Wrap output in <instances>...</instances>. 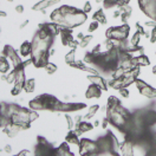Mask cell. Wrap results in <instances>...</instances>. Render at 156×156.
<instances>
[{
	"label": "cell",
	"mask_w": 156,
	"mask_h": 156,
	"mask_svg": "<svg viewBox=\"0 0 156 156\" xmlns=\"http://www.w3.org/2000/svg\"><path fill=\"white\" fill-rule=\"evenodd\" d=\"M87 13L71 6H62L51 13V21L64 27H77L87 21Z\"/></svg>",
	"instance_id": "1"
},
{
	"label": "cell",
	"mask_w": 156,
	"mask_h": 156,
	"mask_svg": "<svg viewBox=\"0 0 156 156\" xmlns=\"http://www.w3.org/2000/svg\"><path fill=\"white\" fill-rule=\"evenodd\" d=\"M79 154L80 155H98V146L97 142H94L89 138L80 140L79 143Z\"/></svg>",
	"instance_id": "2"
},
{
	"label": "cell",
	"mask_w": 156,
	"mask_h": 156,
	"mask_svg": "<svg viewBox=\"0 0 156 156\" xmlns=\"http://www.w3.org/2000/svg\"><path fill=\"white\" fill-rule=\"evenodd\" d=\"M130 27L127 24L118 26V27H110L107 31V37L109 39H114V40H123L128 38Z\"/></svg>",
	"instance_id": "3"
},
{
	"label": "cell",
	"mask_w": 156,
	"mask_h": 156,
	"mask_svg": "<svg viewBox=\"0 0 156 156\" xmlns=\"http://www.w3.org/2000/svg\"><path fill=\"white\" fill-rule=\"evenodd\" d=\"M2 55H5L7 58L10 59L11 62H12V64L14 65V68H17V66H19V65L23 64V62H21V59L19 58L18 53L16 52V50L13 49L11 45H6V46H5Z\"/></svg>",
	"instance_id": "4"
},
{
	"label": "cell",
	"mask_w": 156,
	"mask_h": 156,
	"mask_svg": "<svg viewBox=\"0 0 156 156\" xmlns=\"http://www.w3.org/2000/svg\"><path fill=\"white\" fill-rule=\"evenodd\" d=\"M88 79L92 84L98 85L102 90H104V91L108 90V87H109L108 85V82L103 77H101L99 75H90V76H88Z\"/></svg>",
	"instance_id": "5"
},
{
	"label": "cell",
	"mask_w": 156,
	"mask_h": 156,
	"mask_svg": "<svg viewBox=\"0 0 156 156\" xmlns=\"http://www.w3.org/2000/svg\"><path fill=\"white\" fill-rule=\"evenodd\" d=\"M60 37H62V43L64 46H69L70 41L73 39L72 37V33H71V30L70 27H64V26H60Z\"/></svg>",
	"instance_id": "6"
},
{
	"label": "cell",
	"mask_w": 156,
	"mask_h": 156,
	"mask_svg": "<svg viewBox=\"0 0 156 156\" xmlns=\"http://www.w3.org/2000/svg\"><path fill=\"white\" fill-rule=\"evenodd\" d=\"M102 91H103V90L99 88L98 85H96V84H91V85L88 88V90H87V92H85V97L87 98H98V97H101Z\"/></svg>",
	"instance_id": "7"
},
{
	"label": "cell",
	"mask_w": 156,
	"mask_h": 156,
	"mask_svg": "<svg viewBox=\"0 0 156 156\" xmlns=\"http://www.w3.org/2000/svg\"><path fill=\"white\" fill-rule=\"evenodd\" d=\"M59 0H40L38 4H36L33 6V10L34 11H45L48 7L52 6V5H56Z\"/></svg>",
	"instance_id": "8"
},
{
	"label": "cell",
	"mask_w": 156,
	"mask_h": 156,
	"mask_svg": "<svg viewBox=\"0 0 156 156\" xmlns=\"http://www.w3.org/2000/svg\"><path fill=\"white\" fill-rule=\"evenodd\" d=\"M133 142L129 141V140H124L123 144L119 147V150L122 153V155L124 156H131L134 154V150H133Z\"/></svg>",
	"instance_id": "9"
},
{
	"label": "cell",
	"mask_w": 156,
	"mask_h": 156,
	"mask_svg": "<svg viewBox=\"0 0 156 156\" xmlns=\"http://www.w3.org/2000/svg\"><path fill=\"white\" fill-rule=\"evenodd\" d=\"M56 155L57 156H72L73 154L70 151L68 142H65V143H62V144L56 149Z\"/></svg>",
	"instance_id": "10"
},
{
	"label": "cell",
	"mask_w": 156,
	"mask_h": 156,
	"mask_svg": "<svg viewBox=\"0 0 156 156\" xmlns=\"http://www.w3.org/2000/svg\"><path fill=\"white\" fill-rule=\"evenodd\" d=\"M140 92H141V95L144 96V97L156 98V89H154L153 87H150V85H148V84H147L144 88L141 89Z\"/></svg>",
	"instance_id": "11"
},
{
	"label": "cell",
	"mask_w": 156,
	"mask_h": 156,
	"mask_svg": "<svg viewBox=\"0 0 156 156\" xmlns=\"http://www.w3.org/2000/svg\"><path fill=\"white\" fill-rule=\"evenodd\" d=\"M65 141L68 142L69 144H76V146H79L80 141L78 140V135L75 133V130H70L69 134L65 137Z\"/></svg>",
	"instance_id": "12"
},
{
	"label": "cell",
	"mask_w": 156,
	"mask_h": 156,
	"mask_svg": "<svg viewBox=\"0 0 156 156\" xmlns=\"http://www.w3.org/2000/svg\"><path fill=\"white\" fill-rule=\"evenodd\" d=\"M20 55L24 57H27L29 55H32V43L30 41H24L23 45L20 46Z\"/></svg>",
	"instance_id": "13"
},
{
	"label": "cell",
	"mask_w": 156,
	"mask_h": 156,
	"mask_svg": "<svg viewBox=\"0 0 156 156\" xmlns=\"http://www.w3.org/2000/svg\"><path fill=\"white\" fill-rule=\"evenodd\" d=\"M121 105V102L119 99L115 96H111L108 99V105H107V110H116L117 108Z\"/></svg>",
	"instance_id": "14"
},
{
	"label": "cell",
	"mask_w": 156,
	"mask_h": 156,
	"mask_svg": "<svg viewBox=\"0 0 156 156\" xmlns=\"http://www.w3.org/2000/svg\"><path fill=\"white\" fill-rule=\"evenodd\" d=\"M9 69H10L9 58L5 55H2L1 58H0V71H1V73H5V72L9 71Z\"/></svg>",
	"instance_id": "15"
},
{
	"label": "cell",
	"mask_w": 156,
	"mask_h": 156,
	"mask_svg": "<svg viewBox=\"0 0 156 156\" xmlns=\"http://www.w3.org/2000/svg\"><path fill=\"white\" fill-rule=\"evenodd\" d=\"M103 4H104L105 9H110V7H114V6L121 7L124 4V0H104Z\"/></svg>",
	"instance_id": "16"
},
{
	"label": "cell",
	"mask_w": 156,
	"mask_h": 156,
	"mask_svg": "<svg viewBox=\"0 0 156 156\" xmlns=\"http://www.w3.org/2000/svg\"><path fill=\"white\" fill-rule=\"evenodd\" d=\"M94 20L98 21L99 24H107V18H105V14H104L103 10H98L94 14Z\"/></svg>",
	"instance_id": "17"
},
{
	"label": "cell",
	"mask_w": 156,
	"mask_h": 156,
	"mask_svg": "<svg viewBox=\"0 0 156 156\" xmlns=\"http://www.w3.org/2000/svg\"><path fill=\"white\" fill-rule=\"evenodd\" d=\"M34 87H36V80H34V79H29V80H26L25 84H24V90H25L27 94H31V92H33Z\"/></svg>",
	"instance_id": "18"
},
{
	"label": "cell",
	"mask_w": 156,
	"mask_h": 156,
	"mask_svg": "<svg viewBox=\"0 0 156 156\" xmlns=\"http://www.w3.org/2000/svg\"><path fill=\"white\" fill-rule=\"evenodd\" d=\"M136 62H137V64H138V66H148V65L150 64V62H149V59H148V57H147L146 55H140V56H137Z\"/></svg>",
	"instance_id": "19"
},
{
	"label": "cell",
	"mask_w": 156,
	"mask_h": 156,
	"mask_svg": "<svg viewBox=\"0 0 156 156\" xmlns=\"http://www.w3.org/2000/svg\"><path fill=\"white\" fill-rule=\"evenodd\" d=\"M75 55H76V50H71L70 52H69L68 55L65 56V62L68 63V64H71V63H73L75 62Z\"/></svg>",
	"instance_id": "20"
},
{
	"label": "cell",
	"mask_w": 156,
	"mask_h": 156,
	"mask_svg": "<svg viewBox=\"0 0 156 156\" xmlns=\"http://www.w3.org/2000/svg\"><path fill=\"white\" fill-rule=\"evenodd\" d=\"M99 109L98 105H94V107H91L89 109V112L84 116V119H89V118H91V117H94V115L97 112V110Z\"/></svg>",
	"instance_id": "21"
},
{
	"label": "cell",
	"mask_w": 156,
	"mask_h": 156,
	"mask_svg": "<svg viewBox=\"0 0 156 156\" xmlns=\"http://www.w3.org/2000/svg\"><path fill=\"white\" fill-rule=\"evenodd\" d=\"M45 70H46V72H48L49 75H52V73H55V72L57 71V66H56V64H53V63H48L46 66H45Z\"/></svg>",
	"instance_id": "22"
},
{
	"label": "cell",
	"mask_w": 156,
	"mask_h": 156,
	"mask_svg": "<svg viewBox=\"0 0 156 156\" xmlns=\"http://www.w3.org/2000/svg\"><path fill=\"white\" fill-rule=\"evenodd\" d=\"M16 78H17V70L14 69L12 72L9 73V76H6V82L7 83H14L16 82Z\"/></svg>",
	"instance_id": "23"
},
{
	"label": "cell",
	"mask_w": 156,
	"mask_h": 156,
	"mask_svg": "<svg viewBox=\"0 0 156 156\" xmlns=\"http://www.w3.org/2000/svg\"><path fill=\"white\" fill-rule=\"evenodd\" d=\"M141 36H142V33L140 32V31H137L136 33L133 36V38H131V44L133 45H138L140 44V40H141Z\"/></svg>",
	"instance_id": "24"
},
{
	"label": "cell",
	"mask_w": 156,
	"mask_h": 156,
	"mask_svg": "<svg viewBox=\"0 0 156 156\" xmlns=\"http://www.w3.org/2000/svg\"><path fill=\"white\" fill-rule=\"evenodd\" d=\"M91 40H92V36H84V38L82 39L80 43H79V46H82V48H87Z\"/></svg>",
	"instance_id": "25"
},
{
	"label": "cell",
	"mask_w": 156,
	"mask_h": 156,
	"mask_svg": "<svg viewBox=\"0 0 156 156\" xmlns=\"http://www.w3.org/2000/svg\"><path fill=\"white\" fill-rule=\"evenodd\" d=\"M65 119H66V123H68V128L70 130H72L73 127H75V123H76V122L72 119V117L70 116V115H65Z\"/></svg>",
	"instance_id": "26"
},
{
	"label": "cell",
	"mask_w": 156,
	"mask_h": 156,
	"mask_svg": "<svg viewBox=\"0 0 156 156\" xmlns=\"http://www.w3.org/2000/svg\"><path fill=\"white\" fill-rule=\"evenodd\" d=\"M135 84H136V87H137V89H138V90H141V89L144 88V87L147 85L146 82H143L142 79H138V78H136V79H135Z\"/></svg>",
	"instance_id": "27"
},
{
	"label": "cell",
	"mask_w": 156,
	"mask_h": 156,
	"mask_svg": "<svg viewBox=\"0 0 156 156\" xmlns=\"http://www.w3.org/2000/svg\"><path fill=\"white\" fill-rule=\"evenodd\" d=\"M98 25H99V23L96 21V20H94L91 24H90V26H89V31L90 32H92V31H96L98 29Z\"/></svg>",
	"instance_id": "28"
},
{
	"label": "cell",
	"mask_w": 156,
	"mask_h": 156,
	"mask_svg": "<svg viewBox=\"0 0 156 156\" xmlns=\"http://www.w3.org/2000/svg\"><path fill=\"white\" fill-rule=\"evenodd\" d=\"M130 14H131V13H129V12H122V14H121V19H122V21H123L124 24H127V21L129 20Z\"/></svg>",
	"instance_id": "29"
},
{
	"label": "cell",
	"mask_w": 156,
	"mask_h": 156,
	"mask_svg": "<svg viewBox=\"0 0 156 156\" xmlns=\"http://www.w3.org/2000/svg\"><path fill=\"white\" fill-rule=\"evenodd\" d=\"M119 94L122 95V97H124V98L129 97V91H128L127 88H121V89H119Z\"/></svg>",
	"instance_id": "30"
},
{
	"label": "cell",
	"mask_w": 156,
	"mask_h": 156,
	"mask_svg": "<svg viewBox=\"0 0 156 156\" xmlns=\"http://www.w3.org/2000/svg\"><path fill=\"white\" fill-rule=\"evenodd\" d=\"M150 41H151V43H155L156 41V25L154 26L153 31L150 32Z\"/></svg>",
	"instance_id": "31"
},
{
	"label": "cell",
	"mask_w": 156,
	"mask_h": 156,
	"mask_svg": "<svg viewBox=\"0 0 156 156\" xmlns=\"http://www.w3.org/2000/svg\"><path fill=\"white\" fill-rule=\"evenodd\" d=\"M79 45V43H78L76 39H72L71 41H70V44H69V46L71 48V49H73V50H76L77 49V46Z\"/></svg>",
	"instance_id": "32"
},
{
	"label": "cell",
	"mask_w": 156,
	"mask_h": 156,
	"mask_svg": "<svg viewBox=\"0 0 156 156\" xmlns=\"http://www.w3.org/2000/svg\"><path fill=\"white\" fill-rule=\"evenodd\" d=\"M83 11H84L85 13H89V12L91 11V4H90V1H87V2L84 4V7H83Z\"/></svg>",
	"instance_id": "33"
},
{
	"label": "cell",
	"mask_w": 156,
	"mask_h": 156,
	"mask_svg": "<svg viewBox=\"0 0 156 156\" xmlns=\"http://www.w3.org/2000/svg\"><path fill=\"white\" fill-rule=\"evenodd\" d=\"M37 140H38V144H48V143H49L44 137H41V136H38Z\"/></svg>",
	"instance_id": "34"
},
{
	"label": "cell",
	"mask_w": 156,
	"mask_h": 156,
	"mask_svg": "<svg viewBox=\"0 0 156 156\" xmlns=\"http://www.w3.org/2000/svg\"><path fill=\"white\" fill-rule=\"evenodd\" d=\"M16 12H18V13H23V12H24V7H23L21 5L16 6Z\"/></svg>",
	"instance_id": "35"
},
{
	"label": "cell",
	"mask_w": 156,
	"mask_h": 156,
	"mask_svg": "<svg viewBox=\"0 0 156 156\" xmlns=\"http://www.w3.org/2000/svg\"><path fill=\"white\" fill-rule=\"evenodd\" d=\"M101 52V45H97L95 49L92 50V53H99Z\"/></svg>",
	"instance_id": "36"
},
{
	"label": "cell",
	"mask_w": 156,
	"mask_h": 156,
	"mask_svg": "<svg viewBox=\"0 0 156 156\" xmlns=\"http://www.w3.org/2000/svg\"><path fill=\"white\" fill-rule=\"evenodd\" d=\"M30 154H31V153H30L29 150H23V151H20L18 155H19V156H23V155H30Z\"/></svg>",
	"instance_id": "37"
},
{
	"label": "cell",
	"mask_w": 156,
	"mask_h": 156,
	"mask_svg": "<svg viewBox=\"0 0 156 156\" xmlns=\"http://www.w3.org/2000/svg\"><path fill=\"white\" fill-rule=\"evenodd\" d=\"M83 38H84V34H83V33H78V39H80V40H82Z\"/></svg>",
	"instance_id": "38"
},
{
	"label": "cell",
	"mask_w": 156,
	"mask_h": 156,
	"mask_svg": "<svg viewBox=\"0 0 156 156\" xmlns=\"http://www.w3.org/2000/svg\"><path fill=\"white\" fill-rule=\"evenodd\" d=\"M99 126V121H96L95 123H94V127H98Z\"/></svg>",
	"instance_id": "39"
},
{
	"label": "cell",
	"mask_w": 156,
	"mask_h": 156,
	"mask_svg": "<svg viewBox=\"0 0 156 156\" xmlns=\"http://www.w3.org/2000/svg\"><path fill=\"white\" fill-rule=\"evenodd\" d=\"M5 150L10 153V151H11V147H10V146H7V147H6V148H5Z\"/></svg>",
	"instance_id": "40"
},
{
	"label": "cell",
	"mask_w": 156,
	"mask_h": 156,
	"mask_svg": "<svg viewBox=\"0 0 156 156\" xmlns=\"http://www.w3.org/2000/svg\"><path fill=\"white\" fill-rule=\"evenodd\" d=\"M153 73H155L156 75V65L154 66V69H153Z\"/></svg>",
	"instance_id": "41"
},
{
	"label": "cell",
	"mask_w": 156,
	"mask_h": 156,
	"mask_svg": "<svg viewBox=\"0 0 156 156\" xmlns=\"http://www.w3.org/2000/svg\"><path fill=\"white\" fill-rule=\"evenodd\" d=\"M96 1H97V2H101V1H104V0H96Z\"/></svg>",
	"instance_id": "42"
},
{
	"label": "cell",
	"mask_w": 156,
	"mask_h": 156,
	"mask_svg": "<svg viewBox=\"0 0 156 156\" xmlns=\"http://www.w3.org/2000/svg\"><path fill=\"white\" fill-rule=\"evenodd\" d=\"M7 1H13V0H7Z\"/></svg>",
	"instance_id": "43"
}]
</instances>
